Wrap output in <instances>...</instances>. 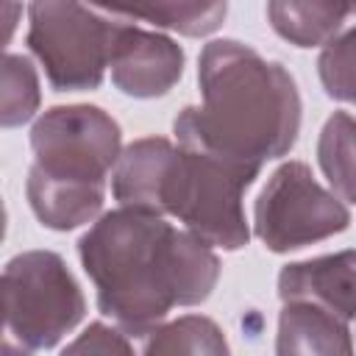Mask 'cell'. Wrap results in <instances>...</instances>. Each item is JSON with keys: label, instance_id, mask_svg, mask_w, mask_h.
Segmentation results:
<instances>
[{"label": "cell", "instance_id": "9", "mask_svg": "<svg viewBox=\"0 0 356 356\" xmlns=\"http://www.w3.org/2000/svg\"><path fill=\"white\" fill-rule=\"evenodd\" d=\"M281 300H309L342 320H356V250L292 261L278 273Z\"/></svg>", "mask_w": 356, "mask_h": 356}, {"label": "cell", "instance_id": "2", "mask_svg": "<svg viewBox=\"0 0 356 356\" xmlns=\"http://www.w3.org/2000/svg\"><path fill=\"white\" fill-rule=\"evenodd\" d=\"M197 83L200 106L172 122L178 145L261 170L298 142L300 95L284 64L236 39H214L200 50Z\"/></svg>", "mask_w": 356, "mask_h": 356}, {"label": "cell", "instance_id": "15", "mask_svg": "<svg viewBox=\"0 0 356 356\" xmlns=\"http://www.w3.org/2000/svg\"><path fill=\"white\" fill-rule=\"evenodd\" d=\"M103 11L125 19H145L184 36H206L217 31L228 14L225 3H153V6H100Z\"/></svg>", "mask_w": 356, "mask_h": 356}, {"label": "cell", "instance_id": "1", "mask_svg": "<svg viewBox=\"0 0 356 356\" xmlns=\"http://www.w3.org/2000/svg\"><path fill=\"white\" fill-rule=\"evenodd\" d=\"M78 256L97 289V309L128 337H147L175 306L203 303L220 278L211 245L125 206L81 236Z\"/></svg>", "mask_w": 356, "mask_h": 356}, {"label": "cell", "instance_id": "16", "mask_svg": "<svg viewBox=\"0 0 356 356\" xmlns=\"http://www.w3.org/2000/svg\"><path fill=\"white\" fill-rule=\"evenodd\" d=\"M42 92L39 78L25 56L6 53L3 58V92H0V122L3 128H14L28 122L39 108Z\"/></svg>", "mask_w": 356, "mask_h": 356}, {"label": "cell", "instance_id": "7", "mask_svg": "<svg viewBox=\"0 0 356 356\" xmlns=\"http://www.w3.org/2000/svg\"><path fill=\"white\" fill-rule=\"evenodd\" d=\"M350 225L348 206L320 186L309 164L286 161L264 184L253 206L256 236L273 253H289L342 234Z\"/></svg>", "mask_w": 356, "mask_h": 356}, {"label": "cell", "instance_id": "10", "mask_svg": "<svg viewBox=\"0 0 356 356\" xmlns=\"http://www.w3.org/2000/svg\"><path fill=\"white\" fill-rule=\"evenodd\" d=\"M275 356H356L348 320L309 300H286L278 314Z\"/></svg>", "mask_w": 356, "mask_h": 356}, {"label": "cell", "instance_id": "8", "mask_svg": "<svg viewBox=\"0 0 356 356\" xmlns=\"http://www.w3.org/2000/svg\"><path fill=\"white\" fill-rule=\"evenodd\" d=\"M108 70L114 86L122 95L142 100L161 97L184 75V50L170 36L122 19Z\"/></svg>", "mask_w": 356, "mask_h": 356}, {"label": "cell", "instance_id": "5", "mask_svg": "<svg viewBox=\"0 0 356 356\" xmlns=\"http://www.w3.org/2000/svg\"><path fill=\"white\" fill-rule=\"evenodd\" d=\"M86 312L83 292L53 250H25L3 270V356L58 345Z\"/></svg>", "mask_w": 356, "mask_h": 356}, {"label": "cell", "instance_id": "11", "mask_svg": "<svg viewBox=\"0 0 356 356\" xmlns=\"http://www.w3.org/2000/svg\"><path fill=\"white\" fill-rule=\"evenodd\" d=\"M172 156H175V145L164 136H145L131 142L122 150L111 175L114 200H120V206L125 209L161 217L159 214L161 186H164V175L170 170Z\"/></svg>", "mask_w": 356, "mask_h": 356}, {"label": "cell", "instance_id": "12", "mask_svg": "<svg viewBox=\"0 0 356 356\" xmlns=\"http://www.w3.org/2000/svg\"><path fill=\"white\" fill-rule=\"evenodd\" d=\"M350 11H353L350 6H339V3H286V0L267 3V17L273 31L286 42H292L295 47L328 44Z\"/></svg>", "mask_w": 356, "mask_h": 356}, {"label": "cell", "instance_id": "17", "mask_svg": "<svg viewBox=\"0 0 356 356\" xmlns=\"http://www.w3.org/2000/svg\"><path fill=\"white\" fill-rule=\"evenodd\" d=\"M317 72L328 97L356 106V25L323 47Z\"/></svg>", "mask_w": 356, "mask_h": 356}, {"label": "cell", "instance_id": "18", "mask_svg": "<svg viewBox=\"0 0 356 356\" xmlns=\"http://www.w3.org/2000/svg\"><path fill=\"white\" fill-rule=\"evenodd\" d=\"M61 356H134L128 334L106 323H89L83 334H78Z\"/></svg>", "mask_w": 356, "mask_h": 356}, {"label": "cell", "instance_id": "6", "mask_svg": "<svg viewBox=\"0 0 356 356\" xmlns=\"http://www.w3.org/2000/svg\"><path fill=\"white\" fill-rule=\"evenodd\" d=\"M28 47L56 92L97 89L111 64L120 22L114 14L81 3H31Z\"/></svg>", "mask_w": 356, "mask_h": 356}, {"label": "cell", "instance_id": "4", "mask_svg": "<svg viewBox=\"0 0 356 356\" xmlns=\"http://www.w3.org/2000/svg\"><path fill=\"white\" fill-rule=\"evenodd\" d=\"M261 170L197 150L175 147L161 186V217H178L189 234L211 248L239 250L250 239L242 195Z\"/></svg>", "mask_w": 356, "mask_h": 356}, {"label": "cell", "instance_id": "14", "mask_svg": "<svg viewBox=\"0 0 356 356\" xmlns=\"http://www.w3.org/2000/svg\"><path fill=\"white\" fill-rule=\"evenodd\" d=\"M317 161L334 195L356 203V117L334 111L317 139Z\"/></svg>", "mask_w": 356, "mask_h": 356}, {"label": "cell", "instance_id": "13", "mask_svg": "<svg viewBox=\"0 0 356 356\" xmlns=\"http://www.w3.org/2000/svg\"><path fill=\"white\" fill-rule=\"evenodd\" d=\"M142 356H231L222 328L206 314L161 323L145 339Z\"/></svg>", "mask_w": 356, "mask_h": 356}, {"label": "cell", "instance_id": "3", "mask_svg": "<svg viewBox=\"0 0 356 356\" xmlns=\"http://www.w3.org/2000/svg\"><path fill=\"white\" fill-rule=\"evenodd\" d=\"M120 139L117 120L89 103L53 106L33 122L25 192L42 225L72 231L100 214L106 175L122 156Z\"/></svg>", "mask_w": 356, "mask_h": 356}]
</instances>
